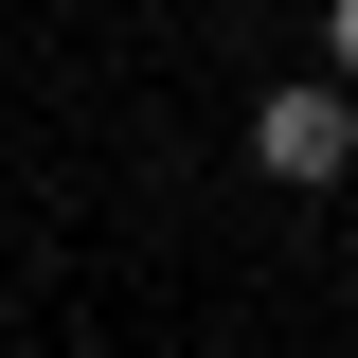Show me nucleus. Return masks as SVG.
I'll return each mask as SVG.
<instances>
[{"instance_id": "f257e3e1", "label": "nucleus", "mask_w": 358, "mask_h": 358, "mask_svg": "<svg viewBox=\"0 0 358 358\" xmlns=\"http://www.w3.org/2000/svg\"><path fill=\"white\" fill-rule=\"evenodd\" d=\"M251 162L287 179V197H322V179L358 162V108H341V90H268V108H251Z\"/></svg>"}, {"instance_id": "f03ea898", "label": "nucleus", "mask_w": 358, "mask_h": 358, "mask_svg": "<svg viewBox=\"0 0 358 358\" xmlns=\"http://www.w3.org/2000/svg\"><path fill=\"white\" fill-rule=\"evenodd\" d=\"M322 54H341V108H358V0H341V18H322Z\"/></svg>"}]
</instances>
